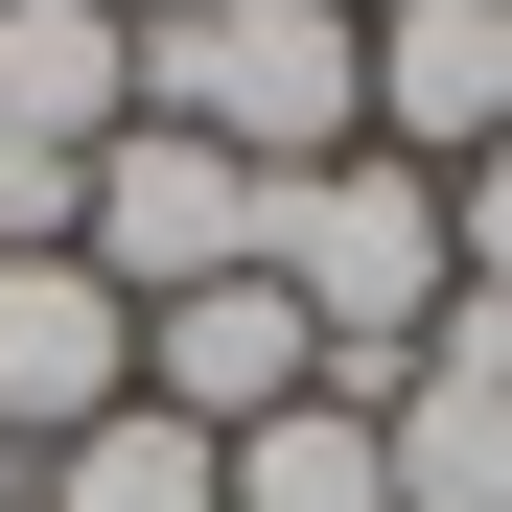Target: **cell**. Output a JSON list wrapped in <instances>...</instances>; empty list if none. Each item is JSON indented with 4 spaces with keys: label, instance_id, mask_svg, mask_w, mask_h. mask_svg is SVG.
Masks as SVG:
<instances>
[{
    "label": "cell",
    "instance_id": "obj_1",
    "mask_svg": "<svg viewBox=\"0 0 512 512\" xmlns=\"http://www.w3.org/2000/svg\"><path fill=\"white\" fill-rule=\"evenodd\" d=\"M256 280H280V303L326 326V396H396V373H419V326L466 303V233H443V163H396V140H350V163H303V187L256 210Z\"/></svg>",
    "mask_w": 512,
    "mask_h": 512
},
{
    "label": "cell",
    "instance_id": "obj_2",
    "mask_svg": "<svg viewBox=\"0 0 512 512\" xmlns=\"http://www.w3.org/2000/svg\"><path fill=\"white\" fill-rule=\"evenodd\" d=\"M140 117H187L210 163L303 187V163L373 140V24L350 0H187V24H140Z\"/></svg>",
    "mask_w": 512,
    "mask_h": 512
},
{
    "label": "cell",
    "instance_id": "obj_3",
    "mask_svg": "<svg viewBox=\"0 0 512 512\" xmlns=\"http://www.w3.org/2000/svg\"><path fill=\"white\" fill-rule=\"evenodd\" d=\"M256 210H280L256 163H210L187 117H117V140H94V210H70V256H94L117 303H187V280H256Z\"/></svg>",
    "mask_w": 512,
    "mask_h": 512
},
{
    "label": "cell",
    "instance_id": "obj_4",
    "mask_svg": "<svg viewBox=\"0 0 512 512\" xmlns=\"http://www.w3.org/2000/svg\"><path fill=\"white\" fill-rule=\"evenodd\" d=\"M140 396L187 419V443H256V419L326 396V326L280 280H187V303H140Z\"/></svg>",
    "mask_w": 512,
    "mask_h": 512
},
{
    "label": "cell",
    "instance_id": "obj_5",
    "mask_svg": "<svg viewBox=\"0 0 512 512\" xmlns=\"http://www.w3.org/2000/svg\"><path fill=\"white\" fill-rule=\"evenodd\" d=\"M140 396V303L94 280V256H0V443H94V419Z\"/></svg>",
    "mask_w": 512,
    "mask_h": 512
},
{
    "label": "cell",
    "instance_id": "obj_6",
    "mask_svg": "<svg viewBox=\"0 0 512 512\" xmlns=\"http://www.w3.org/2000/svg\"><path fill=\"white\" fill-rule=\"evenodd\" d=\"M373 140L396 163H489L512 140V0H396L373 24Z\"/></svg>",
    "mask_w": 512,
    "mask_h": 512
},
{
    "label": "cell",
    "instance_id": "obj_7",
    "mask_svg": "<svg viewBox=\"0 0 512 512\" xmlns=\"http://www.w3.org/2000/svg\"><path fill=\"white\" fill-rule=\"evenodd\" d=\"M140 117V24L117 0H0V140L24 163H94Z\"/></svg>",
    "mask_w": 512,
    "mask_h": 512
},
{
    "label": "cell",
    "instance_id": "obj_8",
    "mask_svg": "<svg viewBox=\"0 0 512 512\" xmlns=\"http://www.w3.org/2000/svg\"><path fill=\"white\" fill-rule=\"evenodd\" d=\"M233 512H396V443H373V396H303V419H256V443H210Z\"/></svg>",
    "mask_w": 512,
    "mask_h": 512
},
{
    "label": "cell",
    "instance_id": "obj_9",
    "mask_svg": "<svg viewBox=\"0 0 512 512\" xmlns=\"http://www.w3.org/2000/svg\"><path fill=\"white\" fill-rule=\"evenodd\" d=\"M24 512H233V466H210L163 396H117L94 443H47V489H24Z\"/></svg>",
    "mask_w": 512,
    "mask_h": 512
},
{
    "label": "cell",
    "instance_id": "obj_10",
    "mask_svg": "<svg viewBox=\"0 0 512 512\" xmlns=\"http://www.w3.org/2000/svg\"><path fill=\"white\" fill-rule=\"evenodd\" d=\"M443 233H466V280L512 303V140H489V163H443Z\"/></svg>",
    "mask_w": 512,
    "mask_h": 512
},
{
    "label": "cell",
    "instance_id": "obj_11",
    "mask_svg": "<svg viewBox=\"0 0 512 512\" xmlns=\"http://www.w3.org/2000/svg\"><path fill=\"white\" fill-rule=\"evenodd\" d=\"M24 489H47V466H24V443H0V512H24Z\"/></svg>",
    "mask_w": 512,
    "mask_h": 512
},
{
    "label": "cell",
    "instance_id": "obj_12",
    "mask_svg": "<svg viewBox=\"0 0 512 512\" xmlns=\"http://www.w3.org/2000/svg\"><path fill=\"white\" fill-rule=\"evenodd\" d=\"M117 24H187V0H117Z\"/></svg>",
    "mask_w": 512,
    "mask_h": 512
},
{
    "label": "cell",
    "instance_id": "obj_13",
    "mask_svg": "<svg viewBox=\"0 0 512 512\" xmlns=\"http://www.w3.org/2000/svg\"><path fill=\"white\" fill-rule=\"evenodd\" d=\"M350 24H396V0H350Z\"/></svg>",
    "mask_w": 512,
    "mask_h": 512
}]
</instances>
